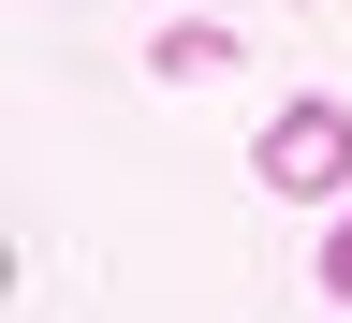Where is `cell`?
Wrapping results in <instances>:
<instances>
[{"label":"cell","mask_w":352,"mask_h":323,"mask_svg":"<svg viewBox=\"0 0 352 323\" xmlns=\"http://www.w3.org/2000/svg\"><path fill=\"white\" fill-rule=\"evenodd\" d=\"M250 176L279 206H323V191H352V103H323V88H294L279 118L250 132Z\"/></svg>","instance_id":"6da1fadb"},{"label":"cell","mask_w":352,"mask_h":323,"mask_svg":"<svg viewBox=\"0 0 352 323\" xmlns=\"http://www.w3.org/2000/svg\"><path fill=\"white\" fill-rule=\"evenodd\" d=\"M147 74H162V88H206V74H235V30H220V15H162Z\"/></svg>","instance_id":"7a4b0ae2"},{"label":"cell","mask_w":352,"mask_h":323,"mask_svg":"<svg viewBox=\"0 0 352 323\" xmlns=\"http://www.w3.org/2000/svg\"><path fill=\"white\" fill-rule=\"evenodd\" d=\"M323 294L352 309V191H338V220H323Z\"/></svg>","instance_id":"3957f363"}]
</instances>
